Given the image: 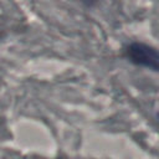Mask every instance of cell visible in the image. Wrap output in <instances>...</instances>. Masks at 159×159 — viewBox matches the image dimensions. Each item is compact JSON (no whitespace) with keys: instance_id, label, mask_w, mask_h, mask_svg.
Returning a JSON list of instances; mask_svg holds the SVG:
<instances>
[{"instance_id":"1","label":"cell","mask_w":159,"mask_h":159,"mask_svg":"<svg viewBox=\"0 0 159 159\" xmlns=\"http://www.w3.org/2000/svg\"><path fill=\"white\" fill-rule=\"evenodd\" d=\"M125 56L135 65L159 72V51L147 43L133 42L127 46Z\"/></svg>"}]
</instances>
